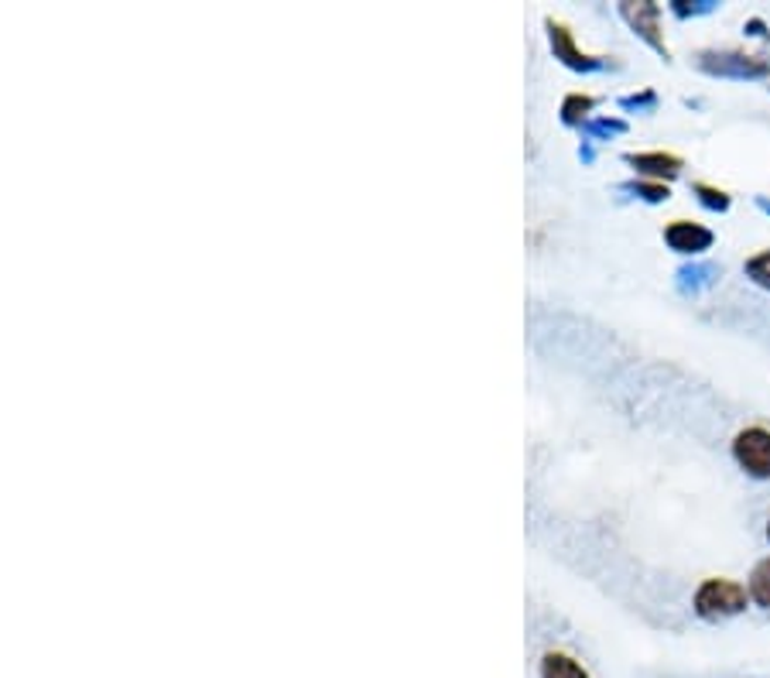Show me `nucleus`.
Masks as SVG:
<instances>
[{"label": "nucleus", "mask_w": 770, "mask_h": 678, "mask_svg": "<svg viewBox=\"0 0 770 678\" xmlns=\"http://www.w3.org/2000/svg\"><path fill=\"white\" fill-rule=\"evenodd\" d=\"M699 192L705 195V203H709V206H720V210H723V206L729 203V200H726V195H723V192H716V189H709V185H699Z\"/></svg>", "instance_id": "obj_8"}, {"label": "nucleus", "mask_w": 770, "mask_h": 678, "mask_svg": "<svg viewBox=\"0 0 770 678\" xmlns=\"http://www.w3.org/2000/svg\"><path fill=\"white\" fill-rule=\"evenodd\" d=\"M747 274L757 281V285H763V289H770V250H763V253H757V258L747 264Z\"/></svg>", "instance_id": "obj_7"}, {"label": "nucleus", "mask_w": 770, "mask_h": 678, "mask_svg": "<svg viewBox=\"0 0 770 678\" xmlns=\"http://www.w3.org/2000/svg\"><path fill=\"white\" fill-rule=\"evenodd\" d=\"M767 542H770V521H767Z\"/></svg>", "instance_id": "obj_9"}, {"label": "nucleus", "mask_w": 770, "mask_h": 678, "mask_svg": "<svg viewBox=\"0 0 770 678\" xmlns=\"http://www.w3.org/2000/svg\"><path fill=\"white\" fill-rule=\"evenodd\" d=\"M665 240L675 250H681V253H695V250H705L712 244V234L705 230V226H699V223L678 219V223H671L668 230H665Z\"/></svg>", "instance_id": "obj_3"}, {"label": "nucleus", "mask_w": 770, "mask_h": 678, "mask_svg": "<svg viewBox=\"0 0 770 678\" xmlns=\"http://www.w3.org/2000/svg\"><path fill=\"white\" fill-rule=\"evenodd\" d=\"M750 600L770 610V558L757 562V569L750 573Z\"/></svg>", "instance_id": "obj_6"}, {"label": "nucleus", "mask_w": 770, "mask_h": 678, "mask_svg": "<svg viewBox=\"0 0 770 678\" xmlns=\"http://www.w3.org/2000/svg\"><path fill=\"white\" fill-rule=\"evenodd\" d=\"M733 456L750 476L770 479V432L763 426H750L733 439Z\"/></svg>", "instance_id": "obj_2"}, {"label": "nucleus", "mask_w": 770, "mask_h": 678, "mask_svg": "<svg viewBox=\"0 0 770 678\" xmlns=\"http://www.w3.org/2000/svg\"><path fill=\"white\" fill-rule=\"evenodd\" d=\"M541 678H589L586 668L568 655H548L541 665Z\"/></svg>", "instance_id": "obj_4"}, {"label": "nucleus", "mask_w": 770, "mask_h": 678, "mask_svg": "<svg viewBox=\"0 0 770 678\" xmlns=\"http://www.w3.org/2000/svg\"><path fill=\"white\" fill-rule=\"evenodd\" d=\"M631 165H637L641 172H650V176H675L678 168H681V161L678 158H671V155H634L631 158Z\"/></svg>", "instance_id": "obj_5"}, {"label": "nucleus", "mask_w": 770, "mask_h": 678, "mask_svg": "<svg viewBox=\"0 0 770 678\" xmlns=\"http://www.w3.org/2000/svg\"><path fill=\"white\" fill-rule=\"evenodd\" d=\"M747 610V589L733 579H705L695 592V613L705 620H723Z\"/></svg>", "instance_id": "obj_1"}]
</instances>
